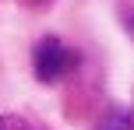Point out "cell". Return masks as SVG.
Masks as SVG:
<instances>
[{
  "label": "cell",
  "instance_id": "1",
  "mask_svg": "<svg viewBox=\"0 0 134 130\" xmlns=\"http://www.w3.org/2000/svg\"><path fill=\"white\" fill-rule=\"evenodd\" d=\"M74 67H78V53L67 49L57 35H46V39L35 42L32 70H35V77H39L42 84H53V81H60V77H67Z\"/></svg>",
  "mask_w": 134,
  "mask_h": 130
},
{
  "label": "cell",
  "instance_id": "2",
  "mask_svg": "<svg viewBox=\"0 0 134 130\" xmlns=\"http://www.w3.org/2000/svg\"><path fill=\"white\" fill-rule=\"evenodd\" d=\"M95 130H134V109H124V106H113L99 116Z\"/></svg>",
  "mask_w": 134,
  "mask_h": 130
},
{
  "label": "cell",
  "instance_id": "3",
  "mask_svg": "<svg viewBox=\"0 0 134 130\" xmlns=\"http://www.w3.org/2000/svg\"><path fill=\"white\" fill-rule=\"evenodd\" d=\"M0 130H28V123L18 116H0Z\"/></svg>",
  "mask_w": 134,
  "mask_h": 130
},
{
  "label": "cell",
  "instance_id": "4",
  "mask_svg": "<svg viewBox=\"0 0 134 130\" xmlns=\"http://www.w3.org/2000/svg\"><path fill=\"white\" fill-rule=\"evenodd\" d=\"M124 25H127V32L134 35V0H127V4H124Z\"/></svg>",
  "mask_w": 134,
  "mask_h": 130
},
{
  "label": "cell",
  "instance_id": "5",
  "mask_svg": "<svg viewBox=\"0 0 134 130\" xmlns=\"http://www.w3.org/2000/svg\"><path fill=\"white\" fill-rule=\"evenodd\" d=\"M53 0H21V7H32V11H46Z\"/></svg>",
  "mask_w": 134,
  "mask_h": 130
}]
</instances>
